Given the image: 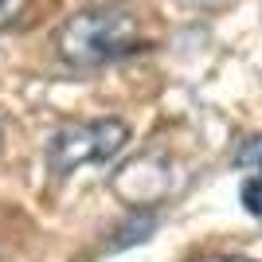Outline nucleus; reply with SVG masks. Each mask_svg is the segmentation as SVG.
<instances>
[{"mask_svg":"<svg viewBox=\"0 0 262 262\" xmlns=\"http://www.w3.org/2000/svg\"><path fill=\"white\" fill-rule=\"evenodd\" d=\"M141 47V24L121 4H102V8H82L59 28L55 51L75 71H98L133 55Z\"/></svg>","mask_w":262,"mask_h":262,"instance_id":"1","label":"nucleus"},{"mask_svg":"<svg viewBox=\"0 0 262 262\" xmlns=\"http://www.w3.org/2000/svg\"><path fill=\"white\" fill-rule=\"evenodd\" d=\"M243 204H247L251 219H258V215H262V208H258V176H254V172H251V180L243 184Z\"/></svg>","mask_w":262,"mask_h":262,"instance_id":"5","label":"nucleus"},{"mask_svg":"<svg viewBox=\"0 0 262 262\" xmlns=\"http://www.w3.org/2000/svg\"><path fill=\"white\" fill-rule=\"evenodd\" d=\"M239 164L243 168H258V133H251V137H247V141H243V149H239Z\"/></svg>","mask_w":262,"mask_h":262,"instance_id":"4","label":"nucleus"},{"mask_svg":"<svg viewBox=\"0 0 262 262\" xmlns=\"http://www.w3.org/2000/svg\"><path fill=\"white\" fill-rule=\"evenodd\" d=\"M129 145V125L121 118L71 121L59 125L47 141V168L55 176H71L86 164H106Z\"/></svg>","mask_w":262,"mask_h":262,"instance_id":"2","label":"nucleus"},{"mask_svg":"<svg viewBox=\"0 0 262 262\" xmlns=\"http://www.w3.org/2000/svg\"><path fill=\"white\" fill-rule=\"evenodd\" d=\"M4 12H8V0H0V20H4Z\"/></svg>","mask_w":262,"mask_h":262,"instance_id":"6","label":"nucleus"},{"mask_svg":"<svg viewBox=\"0 0 262 262\" xmlns=\"http://www.w3.org/2000/svg\"><path fill=\"white\" fill-rule=\"evenodd\" d=\"M114 188L118 196L133 208H149L153 200H161L168 192V168L157 161L153 153L149 157H137L133 164H125L118 176H114Z\"/></svg>","mask_w":262,"mask_h":262,"instance_id":"3","label":"nucleus"},{"mask_svg":"<svg viewBox=\"0 0 262 262\" xmlns=\"http://www.w3.org/2000/svg\"><path fill=\"white\" fill-rule=\"evenodd\" d=\"M215 262H251V258H215Z\"/></svg>","mask_w":262,"mask_h":262,"instance_id":"7","label":"nucleus"}]
</instances>
